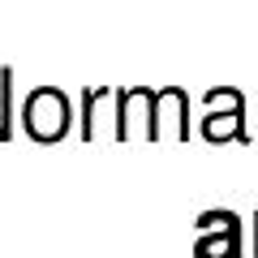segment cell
I'll list each match as a JSON object with an SVG mask.
<instances>
[{"mask_svg": "<svg viewBox=\"0 0 258 258\" xmlns=\"http://www.w3.org/2000/svg\"><path fill=\"white\" fill-rule=\"evenodd\" d=\"M26 120L35 129V138H60L64 134V99L56 91H39L26 103Z\"/></svg>", "mask_w": 258, "mask_h": 258, "instance_id": "1", "label": "cell"}, {"mask_svg": "<svg viewBox=\"0 0 258 258\" xmlns=\"http://www.w3.org/2000/svg\"><path fill=\"white\" fill-rule=\"evenodd\" d=\"M254 241H258V224H254Z\"/></svg>", "mask_w": 258, "mask_h": 258, "instance_id": "2", "label": "cell"}]
</instances>
